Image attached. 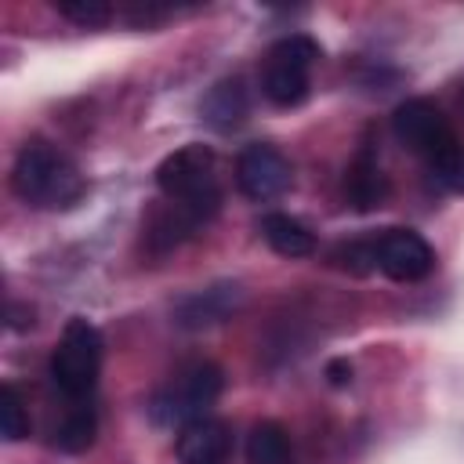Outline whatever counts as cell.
Masks as SVG:
<instances>
[{"instance_id": "cell-1", "label": "cell", "mask_w": 464, "mask_h": 464, "mask_svg": "<svg viewBox=\"0 0 464 464\" xmlns=\"http://www.w3.org/2000/svg\"><path fill=\"white\" fill-rule=\"evenodd\" d=\"M11 185L18 199L40 210H65L83 199L87 181L80 170L47 141H29L18 149L14 167H11Z\"/></svg>"}, {"instance_id": "cell-2", "label": "cell", "mask_w": 464, "mask_h": 464, "mask_svg": "<svg viewBox=\"0 0 464 464\" xmlns=\"http://www.w3.org/2000/svg\"><path fill=\"white\" fill-rule=\"evenodd\" d=\"M156 185L174 207H181L199 225H207L221 207V188L214 178V152L207 145H185L170 152L156 167Z\"/></svg>"}, {"instance_id": "cell-3", "label": "cell", "mask_w": 464, "mask_h": 464, "mask_svg": "<svg viewBox=\"0 0 464 464\" xmlns=\"http://www.w3.org/2000/svg\"><path fill=\"white\" fill-rule=\"evenodd\" d=\"M225 388V377L214 362H192L178 370L149 402V413L160 428H188L192 420H203L207 410L218 402Z\"/></svg>"}, {"instance_id": "cell-4", "label": "cell", "mask_w": 464, "mask_h": 464, "mask_svg": "<svg viewBox=\"0 0 464 464\" xmlns=\"http://www.w3.org/2000/svg\"><path fill=\"white\" fill-rule=\"evenodd\" d=\"M98 370H102V334L94 323L76 315L65 323V330L54 344L51 381L69 402H83V399H91V392L98 384Z\"/></svg>"}, {"instance_id": "cell-5", "label": "cell", "mask_w": 464, "mask_h": 464, "mask_svg": "<svg viewBox=\"0 0 464 464\" xmlns=\"http://www.w3.org/2000/svg\"><path fill=\"white\" fill-rule=\"evenodd\" d=\"M319 58V44L312 36L290 33L283 40H276L265 54L261 65V91L272 105L279 109H294L308 98V72Z\"/></svg>"}, {"instance_id": "cell-6", "label": "cell", "mask_w": 464, "mask_h": 464, "mask_svg": "<svg viewBox=\"0 0 464 464\" xmlns=\"http://www.w3.org/2000/svg\"><path fill=\"white\" fill-rule=\"evenodd\" d=\"M392 130H395V138H399L410 152L431 160V167H435L439 160H446L453 149H460V141H457L453 127L446 123L442 109H439L435 102H428V98H406L402 105H395V112H392Z\"/></svg>"}, {"instance_id": "cell-7", "label": "cell", "mask_w": 464, "mask_h": 464, "mask_svg": "<svg viewBox=\"0 0 464 464\" xmlns=\"http://www.w3.org/2000/svg\"><path fill=\"white\" fill-rule=\"evenodd\" d=\"M290 181H294L290 160L268 141L246 145L239 152V160H236V185L254 203H268V199L283 196L290 188Z\"/></svg>"}, {"instance_id": "cell-8", "label": "cell", "mask_w": 464, "mask_h": 464, "mask_svg": "<svg viewBox=\"0 0 464 464\" xmlns=\"http://www.w3.org/2000/svg\"><path fill=\"white\" fill-rule=\"evenodd\" d=\"M373 246H377V268L395 283H417L435 268V250L413 228H384L373 239Z\"/></svg>"}, {"instance_id": "cell-9", "label": "cell", "mask_w": 464, "mask_h": 464, "mask_svg": "<svg viewBox=\"0 0 464 464\" xmlns=\"http://www.w3.org/2000/svg\"><path fill=\"white\" fill-rule=\"evenodd\" d=\"M239 304H243V286H239V283H214V286H207V290L188 294V297L178 304L174 319H178V326H185V330H203V326L225 323Z\"/></svg>"}, {"instance_id": "cell-10", "label": "cell", "mask_w": 464, "mask_h": 464, "mask_svg": "<svg viewBox=\"0 0 464 464\" xmlns=\"http://www.w3.org/2000/svg\"><path fill=\"white\" fill-rule=\"evenodd\" d=\"M228 446H232L228 424L218 417H203V420H192L188 428H181L178 460L181 464H225Z\"/></svg>"}, {"instance_id": "cell-11", "label": "cell", "mask_w": 464, "mask_h": 464, "mask_svg": "<svg viewBox=\"0 0 464 464\" xmlns=\"http://www.w3.org/2000/svg\"><path fill=\"white\" fill-rule=\"evenodd\" d=\"M344 196L355 210H373L384 203L388 196V178L381 174L377 167V156L370 145H362L355 152V160L348 163V174H344Z\"/></svg>"}, {"instance_id": "cell-12", "label": "cell", "mask_w": 464, "mask_h": 464, "mask_svg": "<svg viewBox=\"0 0 464 464\" xmlns=\"http://www.w3.org/2000/svg\"><path fill=\"white\" fill-rule=\"evenodd\" d=\"M199 112H203V120H207L214 130H236V127L246 120V112H250V94H246L243 80H239V76L218 80V83L207 91Z\"/></svg>"}, {"instance_id": "cell-13", "label": "cell", "mask_w": 464, "mask_h": 464, "mask_svg": "<svg viewBox=\"0 0 464 464\" xmlns=\"http://www.w3.org/2000/svg\"><path fill=\"white\" fill-rule=\"evenodd\" d=\"M261 236L279 257H308L315 250V236L290 214H265L261 218Z\"/></svg>"}, {"instance_id": "cell-14", "label": "cell", "mask_w": 464, "mask_h": 464, "mask_svg": "<svg viewBox=\"0 0 464 464\" xmlns=\"http://www.w3.org/2000/svg\"><path fill=\"white\" fill-rule=\"evenodd\" d=\"M94 431H98V417H94L91 399L69 402L62 424L54 428V446H58L62 453H83V450L94 442Z\"/></svg>"}, {"instance_id": "cell-15", "label": "cell", "mask_w": 464, "mask_h": 464, "mask_svg": "<svg viewBox=\"0 0 464 464\" xmlns=\"http://www.w3.org/2000/svg\"><path fill=\"white\" fill-rule=\"evenodd\" d=\"M246 464H286L290 460V435L279 420H257L246 435Z\"/></svg>"}, {"instance_id": "cell-16", "label": "cell", "mask_w": 464, "mask_h": 464, "mask_svg": "<svg viewBox=\"0 0 464 464\" xmlns=\"http://www.w3.org/2000/svg\"><path fill=\"white\" fill-rule=\"evenodd\" d=\"M29 413H25V402H22V392L14 384H4L0 388V431L7 442H22L29 439Z\"/></svg>"}, {"instance_id": "cell-17", "label": "cell", "mask_w": 464, "mask_h": 464, "mask_svg": "<svg viewBox=\"0 0 464 464\" xmlns=\"http://www.w3.org/2000/svg\"><path fill=\"white\" fill-rule=\"evenodd\" d=\"M54 11L80 29H98L112 22V7L105 0H54Z\"/></svg>"}, {"instance_id": "cell-18", "label": "cell", "mask_w": 464, "mask_h": 464, "mask_svg": "<svg viewBox=\"0 0 464 464\" xmlns=\"http://www.w3.org/2000/svg\"><path fill=\"white\" fill-rule=\"evenodd\" d=\"M337 261H341V268H348V272H370V268H377V246H373V239H362V243H344V246H337V254H334Z\"/></svg>"}, {"instance_id": "cell-19", "label": "cell", "mask_w": 464, "mask_h": 464, "mask_svg": "<svg viewBox=\"0 0 464 464\" xmlns=\"http://www.w3.org/2000/svg\"><path fill=\"white\" fill-rule=\"evenodd\" d=\"M435 174L442 185H450L453 192H464V149H453L446 160L435 163Z\"/></svg>"}, {"instance_id": "cell-20", "label": "cell", "mask_w": 464, "mask_h": 464, "mask_svg": "<svg viewBox=\"0 0 464 464\" xmlns=\"http://www.w3.org/2000/svg\"><path fill=\"white\" fill-rule=\"evenodd\" d=\"M326 377H330L334 388H344V384L352 381V362H348V359H330V362H326Z\"/></svg>"}]
</instances>
